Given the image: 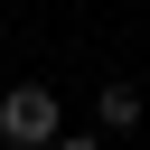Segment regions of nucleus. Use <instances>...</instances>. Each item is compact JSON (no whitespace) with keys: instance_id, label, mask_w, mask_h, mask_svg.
Wrapping results in <instances>:
<instances>
[{"instance_id":"7ed1b4c3","label":"nucleus","mask_w":150,"mask_h":150,"mask_svg":"<svg viewBox=\"0 0 150 150\" xmlns=\"http://www.w3.org/2000/svg\"><path fill=\"white\" fill-rule=\"evenodd\" d=\"M56 150H103V141H94V131H66V141H56Z\"/></svg>"},{"instance_id":"f03ea898","label":"nucleus","mask_w":150,"mask_h":150,"mask_svg":"<svg viewBox=\"0 0 150 150\" xmlns=\"http://www.w3.org/2000/svg\"><path fill=\"white\" fill-rule=\"evenodd\" d=\"M94 112H103V131H131V122H141V84H122V75H112V84L94 94Z\"/></svg>"},{"instance_id":"f257e3e1","label":"nucleus","mask_w":150,"mask_h":150,"mask_svg":"<svg viewBox=\"0 0 150 150\" xmlns=\"http://www.w3.org/2000/svg\"><path fill=\"white\" fill-rule=\"evenodd\" d=\"M0 141H9V150H56V141H66L56 94H47V84H9V94H0Z\"/></svg>"}]
</instances>
